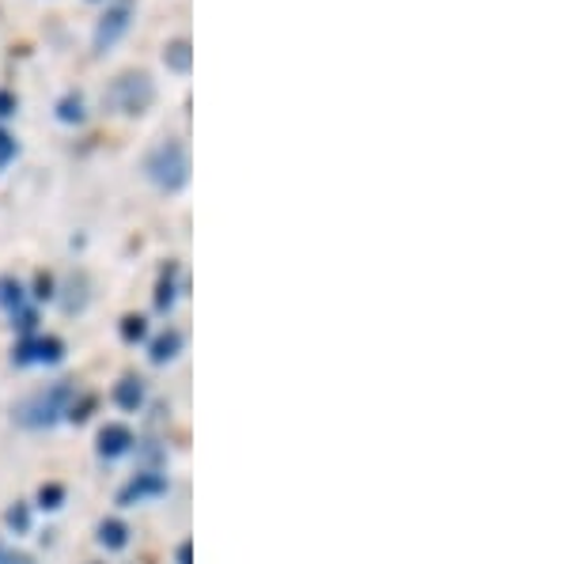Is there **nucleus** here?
Returning a JSON list of instances; mask_svg holds the SVG:
<instances>
[{
  "mask_svg": "<svg viewBox=\"0 0 568 564\" xmlns=\"http://www.w3.org/2000/svg\"><path fill=\"white\" fill-rule=\"evenodd\" d=\"M80 117H84V103H80V95H69L61 103V122H80Z\"/></svg>",
  "mask_w": 568,
  "mask_h": 564,
  "instance_id": "obj_5",
  "label": "nucleus"
},
{
  "mask_svg": "<svg viewBox=\"0 0 568 564\" xmlns=\"http://www.w3.org/2000/svg\"><path fill=\"white\" fill-rule=\"evenodd\" d=\"M8 114H16V99L8 95V91H0V117H8Z\"/></svg>",
  "mask_w": 568,
  "mask_h": 564,
  "instance_id": "obj_6",
  "label": "nucleus"
},
{
  "mask_svg": "<svg viewBox=\"0 0 568 564\" xmlns=\"http://www.w3.org/2000/svg\"><path fill=\"white\" fill-rule=\"evenodd\" d=\"M130 20H133V0H118L114 8H106L103 20L95 27V53H106L110 45L122 39L130 31Z\"/></svg>",
  "mask_w": 568,
  "mask_h": 564,
  "instance_id": "obj_3",
  "label": "nucleus"
},
{
  "mask_svg": "<svg viewBox=\"0 0 568 564\" xmlns=\"http://www.w3.org/2000/svg\"><path fill=\"white\" fill-rule=\"evenodd\" d=\"M144 167H149V178L163 189H179V186H186V178H190V160L179 141L160 144Z\"/></svg>",
  "mask_w": 568,
  "mask_h": 564,
  "instance_id": "obj_1",
  "label": "nucleus"
},
{
  "mask_svg": "<svg viewBox=\"0 0 568 564\" xmlns=\"http://www.w3.org/2000/svg\"><path fill=\"white\" fill-rule=\"evenodd\" d=\"M8 152H12V144H8V136L0 133V156H8Z\"/></svg>",
  "mask_w": 568,
  "mask_h": 564,
  "instance_id": "obj_7",
  "label": "nucleus"
},
{
  "mask_svg": "<svg viewBox=\"0 0 568 564\" xmlns=\"http://www.w3.org/2000/svg\"><path fill=\"white\" fill-rule=\"evenodd\" d=\"M106 99L122 114H141V111H149V106H152L155 88H152L149 72H122V76H118L114 84H110Z\"/></svg>",
  "mask_w": 568,
  "mask_h": 564,
  "instance_id": "obj_2",
  "label": "nucleus"
},
{
  "mask_svg": "<svg viewBox=\"0 0 568 564\" xmlns=\"http://www.w3.org/2000/svg\"><path fill=\"white\" fill-rule=\"evenodd\" d=\"M163 61H168L171 69L186 72V69H190V42H186V39L171 42V45H168V53H163Z\"/></svg>",
  "mask_w": 568,
  "mask_h": 564,
  "instance_id": "obj_4",
  "label": "nucleus"
}]
</instances>
